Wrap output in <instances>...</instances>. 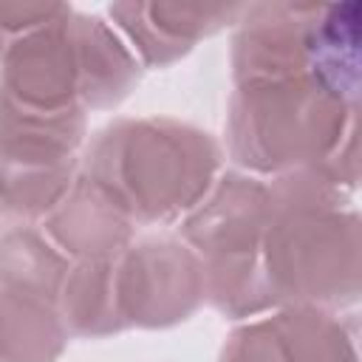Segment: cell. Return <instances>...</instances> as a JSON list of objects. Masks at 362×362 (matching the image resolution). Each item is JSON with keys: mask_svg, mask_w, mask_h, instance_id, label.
<instances>
[{"mask_svg": "<svg viewBox=\"0 0 362 362\" xmlns=\"http://www.w3.org/2000/svg\"><path fill=\"white\" fill-rule=\"evenodd\" d=\"M339 184L325 170H294L269 187L263 274L274 303H354L359 229L339 212Z\"/></svg>", "mask_w": 362, "mask_h": 362, "instance_id": "obj_1", "label": "cell"}, {"mask_svg": "<svg viewBox=\"0 0 362 362\" xmlns=\"http://www.w3.org/2000/svg\"><path fill=\"white\" fill-rule=\"evenodd\" d=\"M356 93L314 74L238 85L229 113V141L238 164L277 170H325L337 184L342 141L354 139Z\"/></svg>", "mask_w": 362, "mask_h": 362, "instance_id": "obj_2", "label": "cell"}, {"mask_svg": "<svg viewBox=\"0 0 362 362\" xmlns=\"http://www.w3.org/2000/svg\"><path fill=\"white\" fill-rule=\"evenodd\" d=\"M218 144L175 122H116L88 161V181L130 221L164 223L192 209L218 170Z\"/></svg>", "mask_w": 362, "mask_h": 362, "instance_id": "obj_3", "label": "cell"}, {"mask_svg": "<svg viewBox=\"0 0 362 362\" xmlns=\"http://www.w3.org/2000/svg\"><path fill=\"white\" fill-rule=\"evenodd\" d=\"M269 218V187L226 175L212 201L187 223L184 238L204 255V288L229 317H243L274 305L263 274V229Z\"/></svg>", "mask_w": 362, "mask_h": 362, "instance_id": "obj_4", "label": "cell"}, {"mask_svg": "<svg viewBox=\"0 0 362 362\" xmlns=\"http://www.w3.org/2000/svg\"><path fill=\"white\" fill-rule=\"evenodd\" d=\"M82 107L37 110L0 93V204L17 215H42L71 184L82 141Z\"/></svg>", "mask_w": 362, "mask_h": 362, "instance_id": "obj_5", "label": "cell"}, {"mask_svg": "<svg viewBox=\"0 0 362 362\" xmlns=\"http://www.w3.org/2000/svg\"><path fill=\"white\" fill-rule=\"evenodd\" d=\"M68 263L34 232L11 229L0 240V362H54L65 322L54 311Z\"/></svg>", "mask_w": 362, "mask_h": 362, "instance_id": "obj_6", "label": "cell"}, {"mask_svg": "<svg viewBox=\"0 0 362 362\" xmlns=\"http://www.w3.org/2000/svg\"><path fill=\"white\" fill-rule=\"evenodd\" d=\"M204 291V266L175 240H147L116 257V297L124 325L161 328L187 320Z\"/></svg>", "mask_w": 362, "mask_h": 362, "instance_id": "obj_7", "label": "cell"}, {"mask_svg": "<svg viewBox=\"0 0 362 362\" xmlns=\"http://www.w3.org/2000/svg\"><path fill=\"white\" fill-rule=\"evenodd\" d=\"M221 362H356V354L339 322L300 305L235 331Z\"/></svg>", "mask_w": 362, "mask_h": 362, "instance_id": "obj_8", "label": "cell"}, {"mask_svg": "<svg viewBox=\"0 0 362 362\" xmlns=\"http://www.w3.org/2000/svg\"><path fill=\"white\" fill-rule=\"evenodd\" d=\"M240 6H170V3H119L110 17L130 34L147 65H170L184 57L198 37L215 34Z\"/></svg>", "mask_w": 362, "mask_h": 362, "instance_id": "obj_9", "label": "cell"}, {"mask_svg": "<svg viewBox=\"0 0 362 362\" xmlns=\"http://www.w3.org/2000/svg\"><path fill=\"white\" fill-rule=\"evenodd\" d=\"M48 232L65 246V252L82 255L85 260H110L130 238V218L82 178L65 206L51 215Z\"/></svg>", "mask_w": 362, "mask_h": 362, "instance_id": "obj_10", "label": "cell"}, {"mask_svg": "<svg viewBox=\"0 0 362 362\" xmlns=\"http://www.w3.org/2000/svg\"><path fill=\"white\" fill-rule=\"evenodd\" d=\"M116 257L82 260V266L65 274L59 297L65 328H71L74 334L105 337L127 328L116 297Z\"/></svg>", "mask_w": 362, "mask_h": 362, "instance_id": "obj_11", "label": "cell"}, {"mask_svg": "<svg viewBox=\"0 0 362 362\" xmlns=\"http://www.w3.org/2000/svg\"><path fill=\"white\" fill-rule=\"evenodd\" d=\"M62 6H0V54L28 31L45 25Z\"/></svg>", "mask_w": 362, "mask_h": 362, "instance_id": "obj_12", "label": "cell"}]
</instances>
